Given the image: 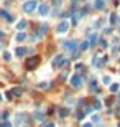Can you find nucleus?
Listing matches in <instances>:
<instances>
[{
    "label": "nucleus",
    "instance_id": "obj_20",
    "mask_svg": "<svg viewBox=\"0 0 120 127\" xmlns=\"http://www.w3.org/2000/svg\"><path fill=\"white\" fill-rule=\"evenodd\" d=\"M73 2H77V0H73Z\"/></svg>",
    "mask_w": 120,
    "mask_h": 127
},
{
    "label": "nucleus",
    "instance_id": "obj_4",
    "mask_svg": "<svg viewBox=\"0 0 120 127\" xmlns=\"http://www.w3.org/2000/svg\"><path fill=\"white\" fill-rule=\"evenodd\" d=\"M71 84H73L74 88H79V86H81V76H77V74H76V76H73Z\"/></svg>",
    "mask_w": 120,
    "mask_h": 127
},
{
    "label": "nucleus",
    "instance_id": "obj_11",
    "mask_svg": "<svg viewBox=\"0 0 120 127\" xmlns=\"http://www.w3.org/2000/svg\"><path fill=\"white\" fill-rule=\"evenodd\" d=\"M17 54H18V56H23V54H25V48H18V50H17Z\"/></svg>",
    "mask_w": 120,
    "mask_h": 127
},
{
    "label": "nucleus",
    "instance_id": "obj_10",
    "mask_svg": "<svg viewBox=\"0 0 120 127\" xmlns=\"http://www.w3.org/2000/svg\"><path fill=\"white\" fill-rule=\"evenodd\" d=\"M89 48V41H82V45H81V50H87Z\"/></svg>",
    "mask_w": 120,
    "mask_h": 127
},
{
    "label": "nucleus",
    "instance_id": "obj_8",
    "mask_svg": "<svg viewBox=\"0 0 120 127\" xmlns=\"http://www.w3.org/2000/svg\"><path fill=\"white\" fill-rule=\"evenodd\" d=\"M0 15H2V17H5L7 20H8V22H12V15H8L5 10H0Z\"/></svg>",
    "mask_w": 120,
    "mask_h": 127
},
{
    "label": "nucleus",
    "instance_id": "obj_16",
    "mask_svg": "<svg viewBox=\"0 0 120 127\" xmlns=\"http://www.w3.org/2000/svg\"><path fill=\"white\" fill-rule=\"evenodd\" d=\"M117 89H119V84H113V86L110 88V91H117Z\"/></svg>",
    "mask_w": 120,
    "mask_h": 127
},
{
    "label": "nucleus",
    "instance_id": "obj_13",
    "mask_svg": "<svg viewBox=\"0 0 120 127\" xmlns=\"http://www.w3.org/2000/svg\"><path fill=\"white\" fill-rule=\"evenodd\" d=\"M25 27H27V22H20V23H18V28H20V30H21V28H25Z\"/></svg>",
    "mask_w": 120,
    "mask_h": 127
},
{
    "label": "nucleus",
    "instance_id": "obj_19",
    "mask_svg": "<svg viewBox=\"0 0 120 127\" xmlns=\"http://www.w3.org/2000/svg\"><path fill=\"white\" fill-rule=\"evenodd\" d=\"M84 127H92V126H91V124H86V126H84Z\"/></svg>",
    "mask_w": 120,
    "mask_h": 127
},
{
    "label": "nucleus",
    "instance_id": "obj_9",
    "mask_svg": "<svg viewBox=\"0 0 120 127\" xmlns=\"http://www.w3.org/2000/svg\"><path fill=\"white\" fill-rule=\"evenodd\" d=\"M40 13H41V15L48 13V7H46V5H41V7H40Z\"/></svg>",
    "mask_w": 120,
    "mask_h": 127
},
{
    "label": "nucleus",
    "instance_id": "obj_3",
    "mask_svg": "<svg viewBox=\"0 0 120 127\" xmlns=\"http://www.w3.org/2000/svg\"><path fill=\"white\" fill-rule=\"evenodd\" d=\"M23 10L28 12V13H30V12H33V10H35V2H33V0H31V2H27V3L23 5Z\"/></svg>",
    "mask_w": 120,
    "mask_h": 127
},
{
    "label": "nucleus",
    "instance_id": "obj_14",
    "mask_svg": "<svg viewBox=\"0 0 120 127\" xmlns=\"http://www.w3.org/2000/svg\"><path fill=\"white\" fill-rule=\"evenodd\" d=\"M97 38H99V36H97V35H94V36H92V40H91V43H89V45H94V43L97 41Z\"/></svg>",
    "mask_w": 120,
    "mask_h": 127
},
{
    "label": "nucleus",
    "instance_id": "obj_12",
    "mask_svg": "<svg viewBox=\"0 0 120 127\" xmlns=\"http://www.w3.org/2000/svg\"><path fill=\"white\" fill-rule=\"evenodd\" d=\"M94 106H95V107H97V109H100V107H102L100 101H97V99H95V101H94Z\"/></svg>",
    "mask_w": 120,
    "mask_h": 127
},
{
    "label": "nucleus",
    "instance_id": "obj_17",
    "mask_svg": "<svg viewBox=\"0 0 120 127\" xmlns=\"http://www.w3.org/2000/svg\"><path fill=\"white\" fill-rule=\"evenodd\" d=\"M3 58H5V60L8 61V60H10V53H5V54H3Z\"/></svg>",
    "mask_w": 120,
    "mask_h": 127
},
{
    "label": "nucleus",
    "instance_id": "obj_18",
    "mask_svg": "<svg viewBox=\"0 0 120 127\" xmlns=\"http://www.w3.org/2000/svg\"><path fill=\"white\" fill-rule=\"evenodd\" d=\"M2 38H3V33H2V31H0V40H2Z\"/></svg>",
    "mask_w": 120,
    "mask_h": 127
},
{
    "label": "nucleus",
    "instance_id": "obj_6",
    "mask_svg": "<svg viewBox=\"0 0 120 127\" xmlns=\"http://www.w3.org/2000/svg\"><path fill=\"white\" fill-rule=\"evenodd\" d=\"M95 8H99V10H102L104 8V0H95V5H94Z\"/></svg>",
    "mask_w": 120,
    "mask_h": 127
},
{
    "label": "nucleus",
    "instance_id": "obj_7",
    "mask_svg": "<svg viewBox=\"0 0 120 127\" xmlns=\"http://www.w3.org/2000/svg\"><path fill=\"white\" fill-rule=\"evenodd\" d=\"M63 63H64L63 56H56V60H54V66H59V64H63Z\"/></svg>",
    "mask_w": 120,
    "mask_h": 127
},
{
    "label": "nucleus",
    "instance_id": "obj_5",
    "mask_svg": "<svg viewBox=\"0 0 120 127\" xmlns=\"http://www.w3.org/2000/svg\"><path fill=\"white\" fill-rule=\"evenodd\" d=\"M64 46L67 48V50H74V48H76V41H66Z\"/></svg>",
    "mask_w": 120,
    "mask_h": 127
},
{
    "label": "nucleus",
    "instance_id": "obj_2",
    "mask_svg": "<svg viewBox=\"0 0 120 127\" xmlns=\"http://www.w3.org/2000/svg\"><path fill=\"white\" fill-rule=\"evenodd\" d=\"M67 27H69V25H67V22H61V23L56 27V31H58V33H64L66 30H67Z\"/></svg>",
    "mask_w": 120,
    "mask_h": 127
},
{
    "label": "nucleus",
    "instance_id": "obj_1",
    "mask_svg": "<svg viewBox=\"0 0 120 127\" xmlns=\"http://www.w3.org/2000/svg\"><path fill=\"white\" fill-rule=\"evenodd\" d=\"M38 63H40V60H38L36 56H35V58H30V60L27 61V69H33Z\"/></svg>",
    "mask_w": 120,
    "mask_h": 127
},
{
    "label": "nucleus",
    "instance_id": "obj_15",
    "mask_svg": "<svg viewBox=\"0 0 120 127\" xmlns=\"http://www.w3.org/2000/svg\"><path fill=\"white\" fill-rule=\"evenodd\" d=\"M23 38H25V35H23V33H18V35H17V40H18V41H21Z\"/></svg>",
    "mask_w": 120,
    "mask_h": 127
}]
</instances>
